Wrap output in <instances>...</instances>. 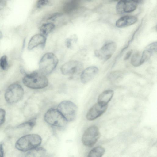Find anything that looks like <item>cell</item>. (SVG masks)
<instances>
[{
	"label": "cell",
	"mask_w": 157,
	"mask_h": 157,
	"mask_svg": "<svg viewBox=\"0 0 157 157\" xmlns=\"http://www.w3.org/2000/svg\"><path fill=\"white\" fill-rule=\"evenodd\" d=\"M23 84L33 89H41L48 86V80L45 75L39 70L25 74L22 78Z\"/></svg>",
	"instance_id": "1"
},
{
	"label": "cell",
	"mask_w": 157,
	"mask_h": 157,
	"mask_svg": "<svg viewBox=\"0 0 157 157\" xmlns=\"http://www.w3.org/2000/svg\"><path fill=\"white\" fill-rule=\"evenodd\" d=\"M42 142V139L38 135L30 134L21 137L16 142L15 147L22 151H26L39 147Z\"/></svg>",
	"instance_id": "2"
},
{
	"label": "cell",
	"mask_w": 157,
	"mask_h": 157,
	"mask_svg": "<svg viewBox=\"0 0 157 157\" xmlns=\"http://www.w3.org/2000/svg\"><path fill=\"white\" fill-rule=\"evenodd\" d=\"M58 62L57 57L53 53H47L39 62V71L45 75L50 74L57 66Z\"/></svg>",
	"instance_id": "3"
},
{
	"label": "cell",
	"mask_w": 157,
	"mask_h": 157,
	"mask_svg": "<svg viewBox=\"0 0 157 157\" xmlns=\"http://www.w3.org/2000/svg\"><path fill=\"white\" fill-rule=\"evenodd\" d=\"M44 119L48 124L59 127H64L67 121L57 109L51 108L45 114Z\"/></svg>",
	"instance_id": "4"
},
{
	"label": "cell",
	"mask_w": 157,
	"mask_h": 157,
	"mask_svg": "<svg viewBox=\"0 0 157 157\" xmlns=\"http://www.w3.org/2000/svg\"><path fill=\"white\" fill-rule=\"evenodd\" d=\"M24 90L19 84L14 83L10 85L6 90L5 98L9 103H16L20 101L24 95Z\"/></svg>",
	"instance_id": "5"
},
{
	"label": "cell",
	"mask_w": 157,
	"mask_h": 157,
	"mask_svg": "<svg viewBox=\"0 0 157 157\" xmlns=\"http://www.w3.org/2000/svg\"><path fill=\"white\" fill-rule=\"evenodd\" d=\"M57 109L67 121H71L75 118L77 107L75 104L69 101H64L58 105Z\"/></svg>",
	"instance_id": "6"
},
{
	"label": "cell",
	"mask_w": 157,
	"mask_h": 157,
	"mask_svg": "<svg viewBox=\"0 0 157 157\" xmlns=\"http://www.w3.org/2000/svg\"><path fill=\"white\" fill-rule=\"evenodd\" d=\"M100 136L98 128L93 125L88 128L84 132L82 141L85 146L91 147L94 146L98 141Z\"/></svg>",
	"instance_id": "7"
},
{
	"label": "cell",
	"mask_w": 157,
	"mask_h": 157,
	"mask_svg": "<svg viewBox=\"0 0 157 157\" xmlns=\"http://www.w3.org/2000/svg\"><path fill=\"white\" fill-rule=\"evenodd\" d=\"M83 66L80 62L72 60L63 64L60 68L62 73L65 75H73L82 71Z\"/></svg>",
	"instance_id": "8"
},
{
	"label": "cell",
	"mask_w": 157,
	"mask_h": 157,
	"mask_svg": "<svg viewBox=\"0 0 157 157\" xmlns=\"http://www.w3.org/2000/svg\"><path fill=\"white\" fill-rule=\"evenodd\" d=\"M117 47L115 42H111L104 45L100 49L94 52L96 56L105 61L109 59L116 51Z\"/></svg>",
	"instance_id": "9"
},
{
	"label": "cell",
	"mask_w": 157,
	"mask_h": 157,
	"mask_svg": "<svg viewBox=\"0 0 157 157\" xmlns=\"http://www.w3.org/2000/svg\"><path fill=\"white\" fill-rule=\"evenodd\" d=\"M137 7V4L132 0H121L117 4L116 10L119 14L133 12Z\"/></svg>",
	"instance_id": "10"
},
{
	"label": "cell",
	"mask_w": 157,
	"mask_h": 157,
	"mask_svg": "<svg viewBox=\"0 0 157 157\" xmlns=\"http://www.w3.org/2000/svg\"><path fill=\"white\" fill-rule=\"evenodd\" d=\"M108 105H104L98 103L93 105L89 110L86 115V118L89 120L95 119L102 115L106 111Z\"/></svg>",
	"instance_id": "11"
},
{
	"label": "cell",
	"mask_w": 157,
	"mask_h": 157,
	"mask_svg": "<svg viewBox=\"0 0 157 157\" xmlns=\"http://www.w3.org/2000/svg\"><path fill=\"white\" fill-rule=\"evenodd\" d=\"M98 68L95 66H90L83 70L81 73L80 79L81 82L84 84L92 80L97 74Z\"/></svg>",
	"instance_id": "12"
},
{
	"label": "cell",
	"mask_w": 157,
	"mask_h": 157,
	"mask_svg": "<svg viewBox=\"0 0 157 157\" xmlns=\"http://www.w3.org/2000/svg\"><path fill=\"white\" fill-rule=\"evenodd\" d=\"M46 40V36L41 34L35 35L31 37L28 43V49L31 50L39 45L44 47Z\"/></svg>",
	"instance_id": "13"
},
{
	"label": "cell",
	"mask_w": 157,
	"mask_h": 157,
	"mask_svg": "<svg viewBox=\"0 0 157 157\" xmlns=\"http://www.w3.org/2000/svg\"><path fill=\"white\" fill-rule=\"evenodd\" d=\"M137 20V18L134 16H124L117 21L116 25L117 27L120 28L126 27L134 24Z\"/></svg>",
	"instance_id": "14"
},
{
	"label": "cell",
	"mask_w": 157,
	"mask_h": 157,
	"mask_svg": "<svg viewBox=\"0 0 157 157\" xmlns=\"http://www.w3.org/2000/svg\"><path fill=\"white\" fill-rule=\"evenodd\" d=\"M113 94L114 92L112 90H109L103 92L98 97V103L102 105H108Z\"/></svg>",
	"instance_id": "15"
},
{
	"label": "cell",
	"mask_w": 157,
	"mask_h": 157,
	"mask_svg": "<svg viewBox=\"0 0 157 157\" xmlns=\"http://www.w3.org/2000/svg\"><path fill=\"white\" fill-rule=\"evenodd\" d=\"M79 4V0H68L64 5V10L67 13H70L75 10Z\"/></svg>",
	"instance_id": "16"
},
{
	"label": "cell",
	"mask_w": 157,
	"mask_h": 157,
	"mask_svg": "<svg viewBox=\"0 0 157 157\" xmlns=\"http://www.w3.org/2000/svg\"><path fill=\"white\" fill-rule=\"evenodd\" d=\"M55 27V24L52 22L44 24L40 28L41 34L46 36L53 30Z\"/></svg>",
	"instance_id": "17"
},
{
	"label": "cell",
	"mask_w": 157,
	"mask_h": 157,
	"mask_svg": "<svg viewBox=\"0 0 157 157\" xmlns=\"http://www.w3.org/2000/svg\"><path fill=\"white\" fill-rule=\"evenodd\" d=\"M46 154V150L43 147H39L29 150L28 156L33 157H44Z\"/></svg>",
	"instance_id": "18"
},
{
	"label": "cell",
	"mask_w": 157,
	"mask_h": 157,
	"mask_svg": "<svg viewBox=\"0 0 157 157\" xmlns=\"http://www.w3.org/2000/svg\"><path fill=\"white\" fill-rule=\"evenodd\" d=\"M105 152V148L101 146H97L93 148L89 153L88 157H101Z\"/></svg>",
	"instance_id": "19"
},
{
	"label": "cell",
	"mask_w": 157,
	"mask_h": 157,
	"mask_svg": "<svg viewBox=\"0 0 157 157\" xmlns=\"http://www.w3.org/2000/svg\"><path fill=\"white\" fill-rule=\"evenodd\" d=\"M141 58L139 53L137 52L133 54L131 59V63L134 67H138L142 65Z\"/></svg>",
	"instance_id": "20"
},
{
	"label": "cell",
	"mask_w": 157,
	"mask_h": 157,
	"mask_svg": "<svg viewBox=\"0 0 157 157\" xmlns=\"http://www.w3.org/2000/svg\"><path fill=\"white\" fill-rule=\"evenodd\" d=\"M152 54L148 49H146L144 50L142 53L141 58V62L142 64L148 60Z\"/></svg>",
	"instance_id": "21"
},
{
	"label": "cell",
	"mask_w": 157,
	"mask_h": 157,
	"mask_svg": "<svg viewBox=\"0 0 157 157\" xmlns=\"http://www.w3.org/2000/svg\"><path fill=\"white\" fill-rule=\"evenodd\" d=\"M0 67L3 70H6L8 67V63L7 57L4 55L0 59Z\"/></svg>",
	"instance_id": "22"
},
{
	"label": "cell",
	"mask_w": 157,
	"mask_h": 157,
	"mask_svg": "<svg viewBox=\"0 0 157 157\" xmlns=\"http://www.w3.org/2000/svg\"><path fill=\"white\" fill-rule=\"evenodd\" d=\"M77 41V38L75 36H74L73 37L68 38L65 40V44L67 47L68 48H72V42H76Z\"/></svg>",
	"instance_id": "23"
},
{
	"label": "cell",
	"mask_w": 157,
	"mask_h": 157,
	"mask_svg": "<svg viewBox=\"0 0 157 157\" xmlns=\"http://www.w3.org/2000/svg\"><path fill=\"white\" fill-rule=\"evenodd\" d=\"M49 2V0H37L36 3V7L37 8H41L46 5Z\"/></svg>",
	"instance_id": "24"
},
{
	"label": "cell",
	"mask_w": 157,
	"mask_h": 157,
	"mask_svg": "<svg viewBox=\"0 0 157 157\" xmlns=\"http://www.w3.org/2000/svg\"><path fill=\"white\" fill-rule=\"evenodd\" d=\"M121 75V73L119 71H113L111 73L110 78L112 80H115L120 78Z\"/></svg>",
	"instance_id": "25"
},
{
	"label": "cell",
	"mask_w": 157,
	"mask_h": 157,
	"mask_svg": "<svg viewBox=\"0 0 157 157\" xmlns=\"http://www.w3.org/2000/svg\"><path fill=\"white\" fill-rule=\"evenodd\" d=\"M157 44L156 42L151 43L148 45L146 49L149 50L152 53L157 51Z\"/></svg>",
	"instance_id": "26"
},
{
	"label": "cell",
	"mask_w": 157,
	"mask_h": 157,
	"mask_svg": "<svg viewBox=\"0 0 157 157\" xmlns=\"http://www.w3.org/2000/svg\"><path fill=\"white\" fill-rule=\"evenodd\" d=\"M5 110L2 109L0 108V126L5 121Z\"/></svg>",
	"instance_id": "27"
},
{
	"label": "cell",
	"mask_w": 157,
	"mask_h": 157,
	"mask_svg": "<svg viewBox=\"0 0 157 157\" xmlns=\"http://www.w3.org/2000/svg\"><path fill=\"white\" fill-rule=\"evenodd\" d=\"M62 15V14L59 13H55L51 15L48 18V20L50 21H53L56 19L57 18L60 17Z\"/></svg>",
	"instance_id": "28"
},
{
	"label": "cell",
	"mask_w": 157,
	"mask_h": 157,
	"mask_svg": "<svg viewBox=\"0 0 157 157\" xmlns=\"http://www.w3.org/2000/svg\"><path fill=\"white\" fill-rule=\"evenodd\" d=\"M6 5V0H0V10L3 9Z\"/></svg>",
	"instance_id": "29"
},
{
	"label": "cell",
	"mask_w": 157,
	"mask_h": 157,
	"mask_svg": "<svg viewBox=\"0 0 157 157\" xmlns=\"http://www.w3.org/2000/svg\"><path fill=\"white\" fill-rule=\"evenodd\" d=\"M132 53V50H130L128 51L124 56V60H126L128 59Z\"/></svg>",
	"instance_id": "30"
},
{
	"label": "cell",
	"mask_w": 157,
	"mask_h": 157,
	"mask_svg": "<svg viewBox=\"0 0 157 157\" xmlns=\"http://www.w3.org/2000/svg\"><path fill=\"white\" fill-rule=\"evenodd\" d=\"M4 155V151L3 148V145L0 144V157H3Z\"/></svg>",
	"instance_id": "31"
},
{
	"label": "cell",
	"mask_w": 157,
	"mask_h": 157,
	"mask_svg": "<svg viewBox=\"0 0 157 157\" xmlns=\"http://www.w3.org/2000/svg\"><path fill=\"white\" fill-rule=\"evenodd\" d=\"M136 4H140L143 2L144 0H132Z\"/></svg>",
	"instance_id": "32"
},
{
	"label": "cell",
	"mask_w": 157,
	"mask_h": 157,
	"mask_svg": "<svg viewBox=\"0 0 157 157\" xmlns=\"http://www.w3.org/2000/svg\"><path fill=\"white\" fill-rule=\"evenodd\" d=\"M2 37V33L0 31V39H1Z\"/></svg>",
	"instance_id": "33"
},
{
	"label": "cell",
	"mask_w": 157,
	"mask_h": 157,
	"mask_svg": "<svg viewBox=\"0 0 157 157\" xmlns=\"http://www.w3.org/2000/svg\"><path fill=\"white\" fill-rule=\"evenodd\" d=\"M86 0V1H90V0Z\"/></svg>",
	"instance_id": "34"
},
{
	"label": "cell",
	"mask_w": 157,
	"mask_h": 157,
	"mask_svg": "<svg viewBox=\"0 0 157 157\" xmlns=\"http://www.w3.org/2000/svg\"></svg>",
	"instance_id": "35"
}]
</instances>
